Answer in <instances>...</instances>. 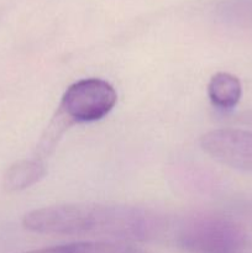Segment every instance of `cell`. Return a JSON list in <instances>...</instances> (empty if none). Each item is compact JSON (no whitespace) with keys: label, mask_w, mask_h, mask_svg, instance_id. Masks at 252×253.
Segmentation results:
<instances>
[{"label":"cell","mask_w":252,"mask_h":253,"mask_svg":"<svg viewBox=\"0 0 252 253\" xmlns=\"http://www.w3.org/2000/svg\"><path fill=\"white\" fill-rule=\"evenodd\" d=\"M246 235L231 220L221 216H194L182 225L178 244L192 253H240Z\"/></svg>","instance_id":"7a4b0ae2"},{"label":"cell","mask_w":252,"mask_h":253,"mask_svg":"<svg viewBox=\"0 0 252 253\" xmlns=\"http://www.w3.org/2000/svg\"><path fill=\"white\" fill-rule=\"evenodd\" d=\"M44 174L46 167L41 161H20L6 170L4 175V185L10 192L24 190L40 182Z\"/></svg>","instance_id":"8992f818"},{"label":"cell","mask_w":252,"mask_h":253,"mask_svg":"<svg viewBox=\"0 0 252 253\" xmlns=\"http://www.w3.org/2000/svg\"><path fill=\"white\" fill-rule=\"evenodd\" d=\"M24 226L46 235H105L119 239L151 237L157 229L158 217L148 210L128 205L64 204L30 211Z\"/></svg>","instance_id":"6da1fadb"},{"label":"cell","mask_w":252,"mask_h":253,"mask_svg":"<svg viewBox=\"0 0 252 253\" xmlns=\"http://www.w3.org/2000/svg\"><path fill=\"white\" fill-rule=\"evenodd\" d=\"M27 253H143L137 247L121 242H77Z\"/></svg>","instance_id":"52a82bcc"},{"label":"cell","mask_w":252,"mask_h":253,"mask_svg":"<svg viewBox=\"0 0 252 253\" xmlns=\"http://www.w3.org/2000/svg\"><path fill=\"white\" fill-rule=\"evenodd\" d=\"M208 95L214 106L230 110L239 104L242 95L241 82L230 73L220 72L212 76L208 85Z\"/></svg>","instance_id":"5b68a950"},{"label":"cell","mask_w":252,"mask_h":253,"mask_svg":"<svg viewBox=\"0 0 252 253\" xmlns=\"http://www.w3.org/2000/svg\"><path fill=\"white\" fill-rule=\"evenodd\" d=\"M200 146L210 157L235 169L252 173V131L220 128L207 132Z\"/></svg>","instance_id":"277c9868"},{"label":"cell","mask_w":252,"mask_h":253,"mask_svg":"<svg viewBox=\"0 0 252 253\" xmlns=\"http://www.w3.org/2000/svg\"><path fill=\"white\" fill-rule=\"evenodd\" d=\"M116 100L115 89L108 82L98 78L82 79L63 94L58 120L64 126L101 120L113 110Z\"/></svg>","instance_id":"3957f363"},{"label":"cell","mask_w":252,"mask_h":253,"mask_svg":"<svg viewBox=\"0 0 252 253\" xmlns=\"http://www.w3.org/2000/svg\"><path fill=\"white\" fill-rule=\"evenodd\" d=\"M232 4H234L235 6H240L241 9L245 7L246 10H251L252 11V0H235Z\"/></svg>","instance_id":"ba28073f"},{"label":"cell","mask_w":252,"mask_h":253,"mask_svg":"<svg viewBox=\"0 0 252 253\" xmlns=\"http://www.w3.org/2000/svg\"><path fill=\"white\" fill-rule=\"evenodd\" d=\"M239 120L241 121L242 124H245V125L252 126V111L242 114V115L239 118Z\"/></svg>","instance_id":"9c48e42d"}]
</instances>
